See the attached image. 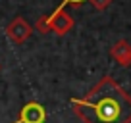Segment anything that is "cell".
I'll return each mask as SVG.
<instances>
[{"mask_svg":"<svg viewBox=\"0 0 131 123\" xmlns=\"http://www.w3.org/2000/svg\"><path fill=\"white\" fill-rule=\"evenodd\" d=\"M73 114L83 123H131V96L104 75L83 98L71 100Z\"/></svg>","mask_w":131,"mask_h":123,"instance_id":"1","label":"cell"},{"mask_svg":"<svg viewBox=\"0 0 131 123\" xmlns=\"http://www.w3.org/2000/svg\"><path fill=\"white\" fill-rule=\"evenodd\" d=\"M46 25H48V31H54L58 37H64L66 33H70L71 29H73L75 21L64 10V4H60L50 16H46Z\"/></svg>","mask_w":131,"mask_h":123,"instance_id":"2","label":"cell"},{"mask_svg":"<svg viewBox=\"0 0 131 123\" xmlns=\"http://www.w3.org/2000/svg\"><path fill=\"white\" fill-rule=\"evenodd\" d=\"M31 33H33V27L25 21V17H21V16L14 17V19L6 25V35H8V39L14 44H23V42L31 37Z\"/></svg>","mask_w":131,"mask_h":123,"instance_id":"3","label":"cell"},{"mask_svg":"<svg viewBox=\"0 0 131 123\" xmlns=\"http://www.w3.org/2000/svg\"><path fill=\"white\" fill-rule=\"evenodd\" d=\"M46 121V112L39 102H29L21 108L19 117L14 123H45Z\"/></svg>","mask_w":131,"mask_h":123,"instance_id":"4","label":"cell"},{"mask_svg":"<svg viewBox=\"0 0 131 123\" xmlns=\"http://www.w3.org/2000/svg\"><path fill=\"white\" fill-rule=\"evenodd\" d=\"M110 56L118 61L119 66H123V67L131 66V44L127 41H123V39H122V41H118L110 48Z\"/></svg>","mask_w":131,"mask_h":123,"instance_id":"5","label":"cell"},{"mask_svg":"<svg viewBox=\"0 0 131 123\" xmlns=\"http://www.w3.org/2000/svg\"><path fill=\"white\" fill-rule=\"evenodd\" d=\"M89 2L93 4L94 10H100V12H102V10H106L108 6L112 4V0H89Z\"/></svg>","mask_w":131,"mask_h":123,"instance_id":"6","label":"cell"},{"mask_svg":"<svg viewBox=\"0 0 131 123\" xmlns=\"http://www.w3.org/2000/svg\"><path fill=\"white\" fill-rule=\"evenodd\" d=\"M37 29L41 33H48V25H46V16H42L41 19L37 21Z\"/></svg>","mask_w":131,"mask_h":123,"instance_id":"7","label":"cell"},{"mask_svg":"<svg viewBox=\"0 0 131 123\" xmlns=\"http://www.w3.org/2000/svg\"><path fill=\"white\" fill-rule=\"evenodd\" d=\"M85 0H62V4L64 6H68V4H71V6H81Z\"/></svg>","mask_w":131,"mask_h":123,"instance_id":"8","label":"cell"}]
</instances>
